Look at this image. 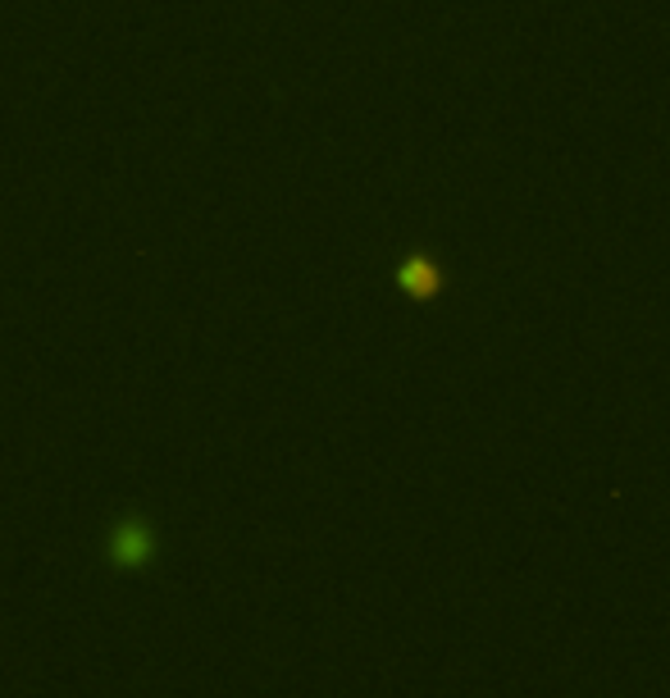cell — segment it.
Wrapping results in <instances>:
<instances>
[{
  "mask_svg": "<svg viewBox=\"0 0 670 698\" xmlns=\"http://www.w3.org/2000/svg\"><path fill=\"white\" fill-rule=\"evenodd\" d=\"M402 284H406L415 297H434L438 284H443V275H438V265H434L429 256H411V261L402 265Z\"/></svg>",
  "mask_w": 670,
  "mask_h": 698,
  "instance_id": "obj_1",
  "label": "cell"
}]
</instances>
